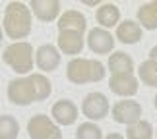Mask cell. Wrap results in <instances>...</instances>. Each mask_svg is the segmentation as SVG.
Segmentation results:
<instances>
[{"label":"cell","instance_id":"20","mask_svg":"<svg viewBox=\"0 0 157 139\" xmlns=\"http://www.w3.org/2000/svg\"><path fill=\"white\" fill-rule=\"evenodd\" d=\"M153 135H155V130L147 120H140V122L128 126V130H126L128 139H153Z\"/></svg>","mask_w":157,"mask_h":139},{"label":"cell","instance_id":"26","mask_svg":"<svg viewBox=\"0 0 157 139\" xmlns=\"http://www.w3.org/2000/svg\"><path fill=\"white\" fill-rule=\"evenodd\" d=\"M153 104H155V108H157V95H155V99H153Z\"/></svg>","mask_w":157,"mask_h":139},{"label":"cell","instance_id":"13","mask_svg":"<svg viewBox=\"0 0 157 139\" xmlns=\"http://www.w3.org/2000/svg\"><path fill=\"white\" fill-rule=\"evenodd\" d=\"M56 25H58V31H78L83 35L87 29V20L78 10H66L64 14H60Z\"/></svg>","mask_w":157,"mask_h":139},{"label":"cell","instance_id":"3","mask_svg":"<svg viewBox=\"0 0 157 139\" xmlns=\"http://www.w3.org/2000/svg\"><path fill=\"white\" fill-rule=\"evenodd\" d=\"M107 70L99 60H89V58H72L68 66H66V77L76 83V85H83V83H95L105 79Z\"/></svg>","mask_w":157,"mask_h":139},{"label":"cell","instance_id":"22","mask_svg":"<svg viewBox=\"0 0 157 139\" xmlns=\"http://www.w3.org/2000/svg\"><path fill=\"white\" fill-rule=\"evenodd\" d=\"M76 139H103V131L93 122H83L76 130Z\"/></svg>","mask_w":157,"mask_h":139},{"label":"cell","instance_id":"7","mask_svg":"<svg viewBox=\"0 0 157 139\" xmlns=\"http://www.w3.org/2000/svg\"><path fill=\"white\" fill-rule=\"evenodd\" d=\"M111 114H113V120L117 124L132 126V124H136V122L142 120V104L138 101L124 99V101H118L117 104L111 108Z\"/></svg>","mask_w":157,"mask_h":139},{"label":"cell","instance_id":"9","mask_svg":"<svg viewBox=\"0 0 157 139\" xmlns=\"http://www.w3.org/2000/svg\"><path fill=\"white\" fill-rule=\"evenodd\" d=\"M51 118L56 126H72L78 120V106L68 99H60L52 104Z\"/></svg>","mask_w":157,"mask_h":139},{"label":"cell","instance_id":"17","mask_svg":"<svg viewBox=\"0 0 157 139\" xmlns=\"http://www.w3.org/2000/svg\"><path fill=\"white\" fill-rule=\"evenodd\" d=\"M109 70L111 74H134V60H132L126 52L118 50L109 56Z\"/></svg>","mask_w":157,"mask_h":139},{"label":"cell","instance_id":"21","mask_svg":"<svg viewBox=\"0 0 157 139\" xmlns=\"http://www.w3.org/2000/svg\"><path fill=\"white\" fill-rule=\"evenodd\" d=\"M20 135V124L14 116L2 114L0 116V139H17Z\"/></svg>","mask_w":157,"mask_h":139},{"label":"cell","instance_id":"27","mask_svg":"<svg viewBox=\"0 0 157 139\" xmlns=\"http://www.w3.org/2000/svg\"><path fill=\"white\" fill-rule=\"evenodd\" d=\"M155 135H157V130H155Z\"/></svg>","mask_w":157,"mask_h":139},{"label":"cell","instance_id":"12","mask_svg":"<svg viewBox=\"0 0 157 139\" xmlns=\"http://www.w3.org/2000/svg\"><path fill=\"white\" fill-rule=\"evenodd\" d=\"M109 87L114 95L120 97H134L138 93V77L134 74H114L111 75Z\"/></svg>","mask_w":157,"mask_h":139},{"label":"cell","instance_id":"8","mask_svg":"<svg viewBox=\"0 0 157 139\" xmlns=\"http://www.w3.org/2000/svg\"><path fill=\"white\" fill-rule=\"evenodd\" d=\"M87 46L95 54H109L114 48V37L103 27H93L87 33Z\"/></svg>","mask_w":157,"mask_h":139},{"label":"cell","instance_id":"18","mask_svg":"<svg viewBox=\"0 0 157 139\" xmlns=\"http://www.w3.org/2000/svg\"><path fill=\"white\" fill-rule=\"evenodd\" d=\"M138 23L142 29H149V31L157 29V0L146 2L138 8Z\"/></svg>","mask_w":157,"mask_h":139},{"label":"cell","instance_id":"23","mask_svg":"<svg viewBox=\"0 0 157 139\" xmlns=\"http://www.w3.org/2000/svg\"><path fill=\"white\" fill-rule=\"evenodd\" d=\"M149 60H153V62H157V45L149 50Z\"/></svg>","mask_w":157,"mask_h":139},{"label":"cell","instance_id":"14","mask_svg":"<svg viewBox=\"0 0 157 139\" xmlns=\"http://www.w3.org/2000/svg\"><path fill=\"white\" fill-rule=\"evenodd\" d=\"M58 50L76 56L83 50V35L78 31H58Z\"/></svg>","mask_w":157,"mask_h":139},{"label":"cell","instance_id":"19","mask_svg":"<svg viewBox=\"0 0 157 139\" xmlns=\"http://www.w3.org/2000/svg\"><path fill=\"white\" fill-rule=\"evenodd\" d=\"M138 79L147 87H157V62L153 60H144L138 68Z\"/></svg>","mask_w":157,"mask_h":139},{"label":"cell","instance_id":"2","mask_svg":"<svg viewBox=\"0 0 157 139\" xmlns=\"http://www.w3.org/2000/svg\"><path fill=\"white\" fill-rule=\"evenodd\" d=\"M4 33L16 43L31 33V10L23 2H10L4 10Z\"/></svg>","mask_w":157,"mask_h":139},{"label":"cell","instance_id":"4","mask_svg":"<svg viewBox=\"0 0 157 139\" xmlns=\"http://www.w3.org/2000/svg\"><path fill=\"white\" fill-rule=\"evenodd\" d=\"M2 60L6 66H10L16 74L20 75H29L33 70V46L27 41H17L6 46L2 54Z\"/></svg>","mask_w":157,"mask_h":139},{"label":"cell","instance_id":"25","mask_svg":"<svg viewBox=\"0 0 157 139\" xmlns=\"http://www.w3.org/2000/svg\"><path fill=\"white\" fill-rule=\"evenodd\" d=\"M0 43H2V25H0Z\"/></svg>","mask_w":157,"mask_h":139},{"label":"cell","instance_id":"24","mask_svg":"<svg viewBox=\"0 0 157 139\" xmlns=\"http://www.w3.org/2000/svg\"><path fill=\"white\" fill-rule=\"evenodd\" d=\"M105 139H124V135H120V134H109Z\"/></svg>","mask_w":157,"mask_h":139},{"label":"cell","instance_id":"15","mask_svg":"<svg viewBox=\"0 0 157 139\" xmlns=\"http://www.w3.org/2000/svg\"><path fill=\"white\" fill-rule=\"evenodd\" d=\"M117 39L124 45H136L142 39V27L134 20H126L117 25Z\"/></svg>","mask_w":157,"mask_h":139},{"label":"cell","instance_id":"11","mask_svg":"<svg viewBox=\"0 0 157 139\" xmlns=\"http://www.w3.org/2000/svg\"><path fill=\"white\" fill-rule=\"evenodd\" d=\"M29 10L35 14V17L39 21H54L60 17L62 4L58 0H31L29 2Z\"/></svg>","mask_w":157,"mask_h":139},{"label":"cell","instance_id":"1","mask_svg":"<svg viewBox=\"0 0 157 139\" xmlns=\"http://www.w3.org/2000/svg\"><path fill=\"white\" fill-rule=\"evenodd\" d=\"M51 93H52V85L43 74L14 77L8 83V99L16 106H29L31 102H41L49 99Z\"/></svg>","mask_w":157,"mask_h":139},{"label":"cell","instance_id":"6","mask_svg":"<svg viewBox=\"0 0 157 139\" xmlns=\"http://www.w3.org/2000/svg\"><path fill=\"white\" fill-rule=\"evenodd\" d=\"M109 112H111V104H109L107 97L99 91L86 95V99L82 101V114L89 122H93V120H103Z\"/></svg>","mask_w":157,"mask_h":139},{"label":"cell","instance_id":"10","mask_svg":"<svg viewBox=\"0 0 157 139\" xmlns=\"http://www.w3.org/2000/svg\"><path fill=\"white\" fill-rule=\"evenodd\" d=\"M35 64L41 71H54L60 66V50L54 45H41L35 50Z\"/></svg>","mask_w":157,"mask_h":139},{"label":"cell","instance_id":"5","mask_svg":"<svg viewBox=\"0 0 157 139\" xmlns=\"http://www.w3.org/2000/svg\"><path fill=\"white\" fill-rule=\"evenodd\" d=\"M27 134L31 139H62L60 126L52 122V118L45 114H35L27 122Z\"/></svg>","mask_w":157,"mask_h":139},{"label":"cell","instance_id":"16","mask_svg":"<svg viewBox=\"0 0 157 139\" xmlns=\"http://www.w3.org/2000/svg\"><path fill=\"white\" fill-rule=\"evenodd\" d=\"M97 23H99V27H103L109 31L111 27L120 23V10L111 2L101 4L97 8Z\"/></svg>","mask_w":157,"mask_h":139}]
</instances>
